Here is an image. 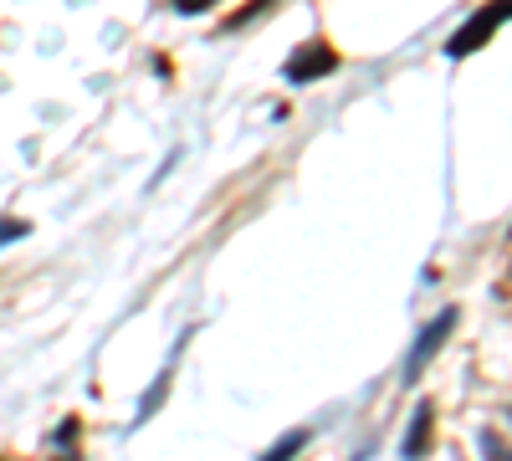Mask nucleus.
<instances>
[{
	"mask_svg": "<svg viewBox=\"0 0 512 461\" xmlns=\"http://www.w3.org/2000/svg\"><path fill=\"white\" fill-rule=\"evenodd\" d=\"M431 436H436V405H415V421L405 431V461H425Z\"/></svg>",
	"mask_w": 512,
	"mask_h": 461,
	"instance_id": "obj_4",
	"label": "nucleus"
},
{
	"mask_svg": "<svg viewBox=\"0 0 512 461\" xmlns=\"http://www.w3.org/2000/svg\"><path fill=\"white\" fill-rule=\"evenodd\" d=\"M507 21H512V0H487V6L466 16V21H461V31L446 41V57H472V52H482L487 41L507 26Z\"/></svg>",
	"mask_w": 512,
	"mask_h": 461,
	"instance_id": "obj_1",
	"label": "nucleus"
},
{
	"mask_svg": "<svg viewBox=\"0 0 512 461\" xmlns=\"http://www.w3.org/2000/svg\"><path fill=\"white\" fill-rule=\"evenodd\" d=\"M205 6H216V0H175L180 16H195V11H205Z\"/></svg>",
	"mask_w": 512,
	"mask_h": 461,
	"instance_id": "obj_8",
	"label": "nucleus"
},
{
	"mask_svg": "<svg viewBox=\"0 0 512 461\" xmlns=\"http://www.w3.org/2000/svg\"><path fill=\"white\" fill-rule=\"evenodd\" d=\"M303 446H308V431H292V436H282V441H277V451H267L262 461H292Z\"/></svg>",
	"mask_w": 512,
	"mask_h": 461,
	"instance_id": "obj_5",
	"label": "nucleus"
},
{
	"mask_svg": "<svg viewBox=\"0 0 512 461\" xmlns=\"http://www.w3.org/2000/svg\"><path fill=\"white\" fill-rule=\"evenodd\" d=\"M328 72H338V52L328 41H303V47L287 57V82H318Z\"/></svg>",
	"mask_w": 512,
	"mask_h": 461,
	"instance_id": "obj_3",
	"label": "nucleus"
},
{
	"mask_svg": "<svg viewBox=\"0 0 512 461\" xmlns=\"http://www.w3.org/2000/svg\"><path fill=\"white\" fill-rule=\"evenodd\" d=\"M482 451H487V461H512V451H507V446H502V441H497L492 431L482 436Z\"/></svg>",
	"mask_w": 512,
	"mask_h": 461,
	"instance_id": "obj_6",
	"label": "nucleus"
},
{
	"mask_svg": "<svg viewBox=\"0 0 512 461\" xmlns=\"http://www.w3.org/2000/svg\"><path fill=\"white\" fill-rule=\"evenodd\" d=\"M26 231H31L26 221H0V246H6L11 236H26Z\"/></svg>",
	"mask_w": 512,
	"mask_h": 461,
	"instance_id": "obj_7",
	"label": "nucleus"
},
{
	"mask_svg": "<svg viewBox=\"0 0 512 461\" xmlns=\"http://www.w3.org/2000/svg\"><path fill=\"white\" fill-rule=\"evenodd\" d=\"M456 323H461V313H456V308H446V313H436L431 323L420 328V339H415V349H410V359H405V385L425 374V364H431V359L441 354V344L456 333Z\"/></svg>",
	"mask_w": 512,
	"mask_h": 461,
	"instance_id": "obj_2",
	"label": "nucleus"
}]
</instances>
